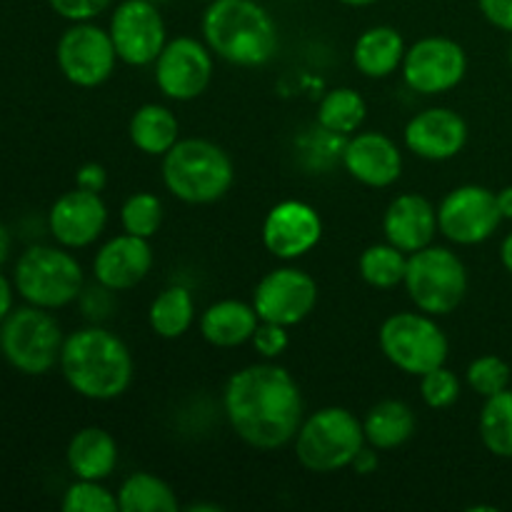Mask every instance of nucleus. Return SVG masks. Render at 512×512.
Returning <instances> with one entry per match:
<instances>
[{
    "label": "nucleus",
    "instance_id": "nucleus-1",
    "mask_svg": "<svg viewBox=\"0 0 512 512\" xmlns=\"http://www.w3.org/2000/svg\"><path fill=\"white\" fill-rule=\"evenodd\" d=\"M223 405L238 438L250 448H283L303 425L298 383L288 370L273 363H255L230 375Z\"/></svg>",
    "mask_w": 512,
    "mask_h": 512
},
{
    "label": "nucleus",
    "instance_id": "nucleus-2",
    "mask_svg": "<svg viewBox=\"0 0 512 512\" xmlns=\"http://www.w3.org/2000/svg\"><path fill=\"white\" fill-rule=\"evenodd\" d=\"M60 368L70 388L83 398L115 400L130 388L133 355L118 335L90 325L65 338Z\"/></svg>",
    "mask_w": 512,
    "mask_h": 512
},
{
    "label": "nucleus",
    "instance_id": "nucleus-3",
    "mask_svg": "<svg viewBox=\"0 0 512 512\" xmlns=\"http://www.w3.org/2000/svg\"><path fill=\"white\" fill-rule=\"evenodd\" d=\"M203 35L218 58L240 68H260L278 53V25L255 0H210Z\"/></svg>",
    "mask_w": 512,
    "mask_h": 512
},
{
    "label": "nucleus",
    "instance_id": "nucleus-4",
    "mask_svg": "<svg viewBox=\"0 0 512 512\" xmlns=\"http://www.w3.org/2000/svg\"><path fill=\"white\" fill-rule=\"evenodd\" d=\"M235 178L233 160L205 138H183L163 155V183L170 195L190 205L223 198Z\"/></svg>",
    "mask_w": 512,
    "mask_h": 512
},
{
    "label": "nucleus",
    "instance_id": "nucleus-5",
    "mask_svg": "<svg viewBox=\"0 0 512 512\" xmlns=\"http://www.w3.org/2000/svg\"><path fill=\"white\" fill-rule=\"evenodd\" d=\"M365 443L363 423L350 410L333 405L303 420L295 435V455L313 473H335L353 465Z\"/></svg>",
    "mask_w": 512,
    "mask_h": 512
},
{
    "label": "nucleus",
    "instance_id": "nucleus-6",
    "mask_svg": "<svg viewBox=\"0 0 512 512\" xmlns=\"http://www.w3.org/2000/svg\"><path fill=\"white\" fill-rule=\"evenodd\" d=\"M403 283L418 310L428 315H450L468 295V270L450 248L428 245L410 253Z\"/></svg>",
    "mask_w": 512,
    "mask_h": 512
},
{
    "label": "nucleus",
    "instance_id": "nucleus-7",
    "mask_svg": "<svg viewBox=\"0 0 512 512\" xmlns=\"http://www.w3.org/2000/svg\"><path fill=\"white\" fill-rule=\"evenodd\" d=\"M15 288L30 305L53 310L73 303L83 293V268L70 253L35 245L15 265Z\"/></svg>",
    "mask_w": 512,
    "mask_h": 512
},
{
    "label": "nucleus",
    "instance_id": "nucleus-8",
    "mask_svg": "<svg viewBox=\"0 0 512 512\" xmlns=\"http://www.w3.org/2000/svg\"><path fill=\"white\" fill-rule=\"evenodd\" d=\"M380 350L398 370L425 375L448 360V338L428 313H395L380 325Z\"/></svg>",
    "mask_w": 512,
    "mask_h": 512
},
{
    "label": "nucleus",
    "instance_id": "nucleus-9",
    "mask_svg": "<svg viewBox=\"0 0 512 512\" xmlns=\"http://www.w3.org/2000/svg\"><path fill=\"white\" fill-rule=\"evenodd\" d=\"M63 333L45 308H20L0 330V348L8 363L25 375H43L60 360Z\"/></svg>",
    "mask_w": 512,
    "mask_h": 512
},
{
    "label": "nucleus",
    "instance_id": "nucleus-10",
    "mask_svg": "<svg viewBox=\"0 0 512 512\" xmlns=\"http://www.w3.org/2000/svg\"><path fill=\"white\" fill-rule=\"evenodd\" d=\"M503 213L498 193L483 185H460L450 190L438 208V230L458 245L485 243L498 233Z\"/></svg>",
    "mask_w": 512,
    "mask_h": 512
},
{
    "label": "nucleus",
    "instance_id": "nucleus-11",
    "mask_svg": "<svg viewBox=\"0 0 512 512\" xmlns=\"http://www.w3.org/2000/svg\"><path fill=\"white\" fill-rule=\"evenodd\" d=\"M465 73H468V55L463 45L443 35H430L405 50L403 78L415 93H448L465 78Z\"/></svg>",
    "mask_w": 512,
    "mask_h": 512
},
{
    "label": "nucleus",
    "instance_id": "nucleus-12",
    "mask_svg": "<svg viewBox=\"0 0 512 512\" xmlns=\"http://www.w3.org/2000/svg\"><path fill=\"white\" fill-rule=\"evenodd\" d=\"M110 38L123 63L143 68L158 60L165 48V20L158 3L150 0H123L110 18Z\"/></svg>",
    "mask_w": 512,
    "mask_h": 512
},
{
    "label": "nucleus",
    "instance_id": "nucleus-13",
    "mask_svg": "<svg viewBox=\"0 0 512 512\" xmlns=\"http://www.w3.org/2000/svg\"><path fill=\"white\" fill-rule=\"evenodd\" d=\"M115 53L108 30L90 23H75L58 40V65L65 78L80 88H95L113 75Z\"/></svg>",
    "mask_w": 512,
    "mask_h": 512
},
{
    "label": "nucleus",
    "instance_id": "nucleus-14",
    "mask_svg": "<svg viewBox=\"0 0 512 512\" xmlns=\"http://www.w3.org/2000/svg\"><path fill=\"white\" fill-rule=\"evenodd\" d=\"M318 305V283L298 268L270 270L253 293V308L260 320L290 328L308 318Z\"/></svg>",
    "mask_w": 512,
    "mask_h": 512
},
{
    "label": "nucleus",
    "instance_id": "nucleus-15",
    "mask_svg": "<svg viewBox=\"0 0 512 512\" xmlns=\"http://www.w3.org/2000/svg\"><path fill=\"white\" fill-rule=\"evenodd\" d=\"M213 50L195 38H175L165 43L155 60V83L170 100H195L213 78Z\"/></svg>",
    "mask_w": 512,
    "mask_h": 512
},
{
    "label": "nucleus",
    "instance_id": "nucleus-16",
    "mask_svg": "<svg viewBox=\"0 0 512 512\" xmlns=\"http://www.w3.org/2000/svg\"><path fill=\"white\" fill-rule=\"evenodd\" d=\"M323 238V220L300 200H283L263 223V245L280 260H295L310 253Z\"/></svg>",
    "mask_w": 512,
    "mask_h": 512
},
{
    "label": "nucleus",
    "instance_id": "nucleus-17",
    "mask_svg": "<svg viewBox=\"0 0 512 512\" xmlns=\"http://www.w3.org/2000/svg\"><path fill=\"white\" fill-rule=\"evenodd\" d=\"M105 223H108V208L100 193L83 188L60 195L48 215L50 233L65 248H85L95 243L105 230Z\"/></svg>",
    "mask_w": 512,
    "mask_h": 512
},
{
    "label": "nucleus",
    "instance_id": "nucleus-18",
    "mask_svg": "<svg viewBox=\"0 0 512 512\" xmlns=\"http://www.w3.org/2000/svg\"><path fill=\"white\" fill-rule=\"evenodd\" d=\"M468 143V123L450 108H428L405 125V145L425 160H450Z\"/></svg>",
    "mask_w": 512,
    "mask_h": 512
},
{
    "label": "nucleus",
    "instance_id": "nucleus-19",
    "mask_svg": "<svg viewBox=\"0 0 512 512\" xmlns=\"http://www.w3.org/2000/svg\"><path fill=\"white\" fill-rule=\"evenodd\" d=\"M150 268H153V248H150L148 238H138L130 233L110 238L93 260L95 280L115 293L143 283Z\"/></svg>",
    "mask_w": 512,
    "mask_h": 512
},
{
    "label": "nucleus",
    "instance_id": "nucleus-20",
    "mask_svg": "<svg viewBox=\"0 0 512 512\" xmlns=\"http://www.w3.org/2000/svg\"><path fill=\"white\" fill-rule=\"evenodd\" d=\"M343 165L358 183L388 188L403 173V153L388 135L358 133L345 143Z\"/></svg>",
    "mask_w": 512,
    "mask_h": 512
},
{
    "label": "nucleus",
    "instance_id": "nucleus-21",
    "mask_svg": "<svg viewBox=\"0 0 512 512\" xmlns=\"http://www.w3.org/2000/svg\"><path fill=\"white\" fill-rule=\"evenodd\" d=\"M383 233L388 243L403 253H418L428 248L438 233V210L418 193L398 195L385 210Z\"/></svg>",
    "mask_w": 512,
    "mask_h": 512
},
{
    "label": "nucleus",
    "instance_id": "nucleus-22",
    "mask_svg": "<svg viewBox=\"0 0 512 512\" xmlns=\"http://www.w3.org/2000/svg\"><path fill=\"white\" fill-rule=\"evenodd\" d=\"M260 315L243 300H220L200 315V333L215 348H238L253 340Z\"/></svg>",
    "mask_w": 512,
    "mask_h": 512
},
{
    "label": "nucleus",
    "instance_id": "nucleus-23",
    "mask_svg": "<svg viewBox=\"0 0 512 512\" xmlns=\"http://www.w3.org/2000/svg\"><path fill=\"white\" fill-rule=\"evenodd\" d=\"M118 465V443L103 428H83L68 445V468L78 480H105Z\"/></svg>",
    "mask_w": 512,
    "mask_h": 512
},
{
    "label": "nucleus",
    "instance_id": "nucleus-24",
    "mask_svg": "<svg viewBox=\"0 0 512 512\" xmlns=\"http://www.w3.org/2000/svg\"><path fill=\"white\" fill-rule=\"evenodd\" d=\"M405 40L393 25H375L358 38L353 63L365 78H388L403 65Z\"/></svg>",
    "mask_w": 512,
    "mask_h": 512
},
{
    "label": "nucleus",
    "instance_id": "nucleus-25",
    "mask_svg": "<svg viewBox=\"0 0 512 512\" xmlns=\"http://www.w3.org/2000/svg\"><path fill=\"white\" fill-rule=\"evenodd\" d=\"M365 440L375 450H395L415 433V413L403 400H380L363 420Z\"/></svg>",
    "mask_w": 512,
    "mask_h": 512
},
{
    "label": "nucleus",
    "instance_id": "nucleus-26",
    "mask_svg": "<svg viewBox=\"0 0 512 512\" xmlns=\"http://www.w3.org/2000/svg\"><path fill=\"white\" fill-rule=\"evenodd\" d=\"M128 133L140 153L165 155L180 140V123L170 108L148 103L135 110L133 118H130Z\"/></svg>",
    "mask_w": 512,
    "mask_h": 512
},
{
    "label": "nucleus",
    "instance_id": "nucleus-27",
    "mask_svg": "<svg viewBox=\"0 0 512 512\" xmlns=\"http://www.w3.org/2000/svg\"><path fill=\"white\" fill-rule=\"evenodd\" d=\"M150 328L165 340H175L190 330L195 320L193 293L183 285H170L150 305Z\"/></svg>",
    "mask_w": 512,
    "mask_h": 512
},
{
    "label": "nucleus",
    "instance_id": "nucleus-28",
    "mask_svg": "<svg viewBox=\"0 0 512 512\" xmlns=\"http://www.w3.org/2000/svg\"><path fill=\"white\" fill-rule=\"evenodd\" d=\"M123 512H175L180 508L173 488L150 473H133L118 490Z\"/></svg>",
    "mask_w": 512,
    "mask_h": 512
},
{
    "label": "nucleus",
    "instance_id": "nucleus-29",
    "mask_svg": "<svg viewBox=\"0 0 512 512\" xmlns=\"http://www.w3.org/2000/svg\"><path fill=\"white\" fill-rule=\"evenodd\" d=\"M480 440L495 458H512V390L485 398L480 410Z\"/></svg>",
    "mask_w": 512,
    "mask_h": 512
},
{
    "label": "nucleus",
    "instance_id": "nucleus-30",
    "mask_svg": "<svg viewBox=\"0 0 512 512\" xmlns=\"http://www.w3.org/2000/svg\"><path fill=\"white\" fill-rule=\"evenodd\" d=\"M365 115H368V105L363 95L353 88L330 90L318 105V123L345 138L365 123Z\"/></svg>",
    "mask_w": 512,
    "mask_h": 512
},
{
    "label": "nucleus",
    "instance_id": "nucleus-31",
    "mask_svg": "<svg viewBox=\"0 0 512 512\" xmlns=\"http://www.w3.org/2000/svg\"><path fill=\"white\" fill-rule=\"evenodd\" d=\"M360 278L368 285L378 290L398 288L405 280V270H408V258L400 248L393 243H378L363 250L358 260Z\"/></svg>",
    "mask_w": 512,
    "mask_h": 512
},
{
    "label": "nucleus",
    "instance_id": "nucleus-32",
    "mask_svg": "<svg viewBox=\"0 0 512 512\" xmlns=\"http://www.w3.org/2000/svg\"><path fill=\"white\" fill-rule=\"evenodd\" d=\"M345 143H348L345 135L333 133L318 123L298 138V158L310 173L330 170L335 163H343Z\"/></svg>",
    "mask_w": 512,
    "mask_h": 512
},
{
    "label": "nucleus",
    "instance_id": "nucleus-33",
    "mask_svg": "<svg viewBox=\"0 0 512 512\" xmlns=\"http://www.w3.org/2000/svg\"><path fill=\"white\" fill-rule=\"evenodd\" d=\"M120 223L125 233L150 240L163 223V203L153 193L130 195L120 210Z\"/></svg>",
    "mask_w": 512,
    "mask_h": 512
},
{
    "label": "nucleus",
    "instance_id": "nucleus-34",
    "mask_svg": "<svg viewBox=\"0 0 512 512\" xmlns=\"http://www.w3.org/2000/svg\"><path fill=\"white\" fill-rule=\"evenodd\" d=\"M65 512H115L120 510L118 495L100 485V480H78L65 490Z\"/></svg>",
    "mask_w": 512,
    "mask_h": 512
},
{
    "label": "nucleus",
    "instance_id": "nucleus-35",
    "mask_svg": "<svg viewBox=\"0 0 512 512\" xmlns=\"http://www.w3.org/2000/svg\"><path fill=\"white\" fill-rule=\"evenodd\" d=\"M468 385L483 398L503 393L510 385V365L498 355H480L468 365Z\"/></svg>",
    "mask_w": 512,
    "mask_h": 512
},
{
    "label": "nucleus",
    "instance_id": "nucleus-36",
    "mask_svg": "<svg viewBox=\"0 0 512 512\" xmlns=\"http://www.w3.org/2000/svg\"><path fill=\"white\" fill-rule=\"evenodd\" d=\"M420 395H423L428 408L433 410L450 408V405L460 398L458 375H455L453 370L445 368V365L420 375Z\"/></svg>",
    "mask_w": 512,
    "mask_h": 512
},
{
    "label": "nucleus",
    "instance_id": "nucleus-37",
    "mask_svg": "<svg viewBox=\"0 0 512 512\" xmlns=\"http://www.w3.org/2000/svg\"><path fill=\"white\" fill-rule=\"evenodd\" d=\"M253 345H255V350L263 355V358H268V360L280 358V355H283L290 345L288 328H285V325L265 323V320H260L258 330L253 333Z\"/></svg>",
    "mask_w": 512,
    "mask_h": 512
},
{
    "label": "nucleus",
    "instance_id": "nucleus-38",
    "mask_svg": "<svg viewBox=\"0 0 512 512\" xmlns=\"http://www.w3.org/2000/svg\"><path fill=\"white\" fill-rule=\"evenodd\" d=\"M113 0H50V8L65 20H73V23H85V20L95 18L103 10H108V5Z\"/></svg>",
    "mask_w": 512,
    "mask_h": 512
},
{
    "label": "nucleus",
    "instance_id": "nucleus-39",
    "mask_svg": "<svg viewBox=\"0 0 512 512\" xmlns=\"http://www.w3.org/2000/svg\"><path fill=\"white\" fill-rule=\"evenodd\" d=\"M115 290L105 288V285H95V288H88L80 293V308H83V315L90 320H105L113 315L115 300H113Z\"/></svg>",
    "mask_w": 512,
    "mask_h": 512
},
{
    "label": "nucleus",
    "instance_id": "nucleus-40",
    "mask_svg": "<svg viewBox=\"0 0 512 512\" xmlns=\"http://www.w3.org/2000/svg\"><path fill=\"white\" fill-rule=\"evenodd\" d=\"M478 8L490 25L512 33V0H478Z\"/></svg>",
    "mask_w": 512,
    "mask_h": 512
},
{
    "label": "nucleus",
    "instance_id": "nucleus-41",
    "mask_svg": "<svg viewBox=\"0 0 512 512\" xmlns=\"http://www.w3.org/2000/svg\"><path fill=\"white\" fill-rule=\"evenodd\" d=\"M75 183H78V188L90 190V193H100L105 188V183H108V173H105L103 165L85 163L78 170V175H75Z\"/></svg>",
    "mask_w": 512,
    "mask_h": 512
},
{
    "label": "nucleus",
    "instance_id": "nucleus-42",
    "mask_svg": "<svg viewBox=\"0 0 512 512\" xmlns=\"http://www.w3.org/2000/svg\"><path fill=\"white\" fill-rule=\"evenodd\" d=\"M353 468L358 470L360 475H368V473H373L375 468H378V455H375V448L373 450H360L358 453V458L353 460Z\"/></svg>",
    "mask_w": 512,
    "mask_h": 512
},
{
    "label": "nucleus",
    "instance_id": "nucleus-43",
    "mask_svg": "<svg viewBox=\"0 0 512 512\" xmlns=\"http://www.w3.org/2000/svg\"><path fill=\"white\" fill-rule=\"evenodd\" d=\"M10 305H13V293H10L8 280H5L3 275H0V320H3L5 315H8Z\"/></svg>",
    "mask_w": 512,
    "mask_h": 512
},
{
    "label": "nucleus",
    "instance_id": "nucleus-44",
    "mask_svg": "<svg viewBox=\"0 0 512 512\" xmlns=\"http://www.w3.org/2000/svg\"><path fill=\"white\" fill-rule=\"evenodd\" d=\"M498 205H500V213H503V220H512V185L500 190Z\"/></svg>",
    "mask_w": 512,
    "mask_h": 512
},
{
    "label": "nucleus",
    "instance_id": "nucleus-45",
    "mask_svg": "<svg viewBox=\"0 0 512 512\" xmlns=\"http://www.w3.org/2000/svg\"><path fill=\"white\" fill-rule=\"evenodd\" d=\"M500 260H503L505 270L512 275V233L505 235L503 245H500Z\"/></svg>",
    "mask_w": 512,
    "mask_h": 512
},
{
    "label": "nucleus",
    "instance_id": "nucleus-46",
    "mask_svg": "<svg viewBox=\"0 0 512 512\" xmlns=\"http://www.w3.org/2000/svg\"><path fill=\"white\" fill-rule=\"evenodd\" d=\"M8 253H10V235L8 230H5V225L0 223V265L8 260Z\"/></svg>",
    "mask_w": 512,
    "mask_h": 512
},
{
    "label": "nucleus",
    "instance_id": "nucleus-47",
    "mask_svg": "<svg viewBox=\"0 0 512 512\" xmlns=\"http://www.w3.org/2000/svg\"><path fill=\"white\" fill-rule=\"evenodd\" d=\"M190 512H220L223 508H220V505H205V503H195V505H190L188 508Z\"/></svg>",
    "mask_w": 512,
    "mask_h": 512
},
{
    "label": "nucleus",
    "instance_id": "nucleus-48",
    "mask_svg": "<svg viewBox=\"0 0 512 512\" xmlns=\"http://www.w3.org/2000/svg\"><path fill=\"white\" fill-rule=\"evenodd\" d=\"M343 5H353V8H365V5H373L375 0H338Z\"/></svg>",
    "mask_w": 512,
    "mask_h": 512
},
{
    "label": "nucleus",
    "instance_id": "nucleus-49",
    "mask_svg": "<svg viewBox=\"0 0 512 512\" xmlns=\"http://www.w3.org/2000/svg\"><path fill=\"white\" fill-rule=\"evenodd\" d=\"M150 3H158L160 5V3H168V0H150Z\"/></svg>",
    "mask_w": 512,
    "mask_h": 512
},
{
    "label": "nucleus",
    "instance_id": "nucleus-50",
    "mask_svg": "<svg viewBox=\"0 0 512 512\" xmlns=\"http://www.w3.org/2000/svg\"><path fill=\"white\" fill-rule=\"evenodd\" d=\"M510 65H512V43H510Z\"/></svg>",
    "mask_w": 512,
    "mask_h": 512
}]
</instances>
